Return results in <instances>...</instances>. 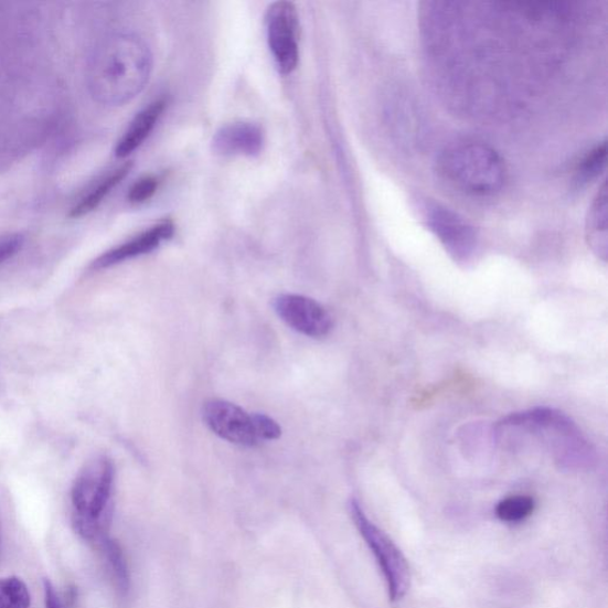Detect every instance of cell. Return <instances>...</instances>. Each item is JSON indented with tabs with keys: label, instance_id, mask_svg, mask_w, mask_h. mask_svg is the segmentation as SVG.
Instances as JSON below:
<instances>
[{
	"label": "cell",
	"instance_id": "cell-19",
	"mask_svg": "<svg viewBox=\"0 0 608 608\" xmlns=\"http://www.w3.org/2000/svg\"><path fill=\"white\" fill-rule=\"evenodd\" d=\"M160 180L159 178L147 175L142 179L136 181L128 194V199L131 204H145L150 200L156 192L159 190Z\"/></svg>",
	"mask_w": 608,
	"mask_h": 608
},
{
	"label": "cell",
	"instance_id": "cell-1",
	"mask_svg": "<svg viewBox=\"0 0 608 608\" xmlns=\"http://www.w3.org/2000/svg\"><path fill=\"white\" fill-rule=\"evenodd\" d=\"M438 171L451 189L477 198L494 195L505 182L501 156L480 143H461L446 149L438 161Z\"/></svg>",
	"mask_w": 608,
	"mask_h": 608
},
{
	"label": "cell",
	"instance_id": "cell-9",
	"mask_svg": "<svg viewBox=\"0 0 608 608\" xmlns=\"http://www.w3.org/2000/svg\"><path fill=\"white\" fill-rule=\"evenodd\" d=\"M277 316L292 330L310 338H323L333 329V318L320 303L301 295H279L274 302Z\"/></svg>",
	"mask_w": 608,
	"mask_h": 608
},
{
	"label": "cell",
	"instance_id": "cell-5",
	"mask_svg": "<svg viewBox=\"0 0 608 608\" xmlns=\"http://www.w3.org/2000/svg\"><path fill=\"white\" fill-rule=\"evenodd\" d=\"M349 509L358 532L364 538L383 573L390 599L401 600L410 587V569L407 559L393 540L367 519L355 499H351Z\"/></svg>",
	"mask_w": 608,
	"mask_h": 608
},
{
	"label": "cell",
	"instance_id": "cell-12",
	"mask_svg": "<svg viewBox=\"0 0 608 608\" xmlns=\"http://www.w3.org/2000/svg\"><path fill=\"white\" fill-rule=\"evenodd\" d=\"M166 107L167 102L159 99L151 103L135 117L129 129L122 135L116 147L115 153L118 159L128 158V156L146 142L154 125L158 124L164 113Z\"/></svg>",
	"mask_w": 608,
	"mask_h": 608
},
{
	"label": "cell",
	"instance_id": "cell-3",
	"mask_svg": "<svg viewBox=\"0 0 608 608\" xmlns=\"http://www.w3.org/2000/svg\"><path fill=\"white\" fill-rule=\"evenodd\" d=\"M499 428H522L547 435L553 440L556 456L564 462L588 461L591 457L589 445L573 420L555 409L535 408L512 414L499 423Z\"/></svg>",
	"mask_w": 608,
	"mask_h": 608
},
{
	"label": "cell",
	"instance_id": "cell-11",
	"mask_svg": "<svg viewBox=\"0 0 608 608\" xmlns=\"http://www.w3.org/2000/svg\"><path fill=\"white\" fill-rule=\"evenodd\" d=\"M265 143V135L254 122H232L225 125L213 137V150L222 156H258Z\"/></svg>",
	"mask_w": 608,
	"mask_h": 608
},
{
	"label": "cell",
	"instance_id": "cell-21",
	"mask_svg": "<svg viewBox=\"0 0 608 608\" xmlns=\"http://www.w3.org/2000/svg\"><path fill=\"white\" fill-rule=\"evenodd\" d=\"M24 243V239L20 235H12L4 238H0V264L12 258L20 252Z\"/></svg>",
	"mask_w": 608,
	"mask_h": 608
},
{
	"label": "cell",
	"instance_id": "cell-15",
	"mask_svg": "<svg viewBox=\"0 0 608 608\" xmlns=\"http://www.w3.org/2000/svg\"><path fill=\"white\" fill-rule=\"evenodd\" d=\"M535 501L529 495H512L503 499L495 508L497 518L506 523H518L532 516Z\"/></svg>",
	"mask_w": 608,
	"mask_h": 608
},
{
	"label": "cell",
	"instance_id": "cell-2",
	"mask_svg": "<svg viewBox=\"0 0 608 608\" xmlns=\"http://www.w3.org/2000/svg\"><path fill=\"white\" fill-rule=\"evenodd\" d=\"M115 467L110 459L97 457L77 474L72 489L73 523L85 538L102 542L113 514Z\"/></svg>",
	"mask_w": 608,
	"mask_h": 608
},
{
	"label": "cell",
	"instance_id": "cell-20",
	"mask_svg": "<svg viewBox=\"0 0 608 608\" xmlns=\"http://www.w3.org/2000/svg\"><path fill=\"white\" fill-rule=\"evenodd\" d=\"M256 431L260 441L277 440L282 429L275 419L264 414H253Z\"/></svg>",
	"mask_w": 608,
	"mask_h": 608
},
{
	"label": "cell",
	"instance_id": "cell-13",
	"mask_svg": "<svg viewBox=\"0 0 608 608\" xmlns=\"http://www.w3.org/2000/svg\"><path fill=\"white\" fill-rule=\"evenodd\" d=\"M132 169V162H127L113 170L110 174H107L97 184L81 199L70 212V217L73 220H79V217L89 214L97 210L105 198L110 194L116 186L130 174Z\"/></svg>",
	"mask_w": 608,
	"mask_h": 608
},
{
	"label": "cell",
	"instance_id": "cell-4",
	"mask_svg": "<svg viewBox=\"0 0 608 608\" xmlns=\"http://www.w3.org/2000/svg\"><path fill=\"white\" fill-rule=\"evenodd\" d=\"M152 70L148 46L135 38H121L108 54L105 83L108 97L127 100L142 90Z\"/></svg>",
	"mask_w": 608,
	"mask_h": 608
},
{
	"label": "cell",
	"instance_id": "cell-18",
	"mask_svg": "<svg viewBox=\"0 0 608 608\" xmlns=\"http://www.w3.org/2000/svg\"><path fill=\"white\" fill-rule=\"evenodd\" d=\"M607 146L604 142L591 150L579 167V180L588 182L596 179L605 168Z\"/></svg>",
	"mask_w": 608,
	"mask_h": 608
},
{
	"label": "cell",
	"instance_id": "cell-8",
	"mask_svg": "<svg viewBox=\"0 0 608 608\" xmlns=\"http://www.w3.org/2000/svg\"><path fill=\"white\" fill-rule=\"evenodd\" d=\"M202 416L207 427L222 439L244 446L255 447L260 444L254 416L238 405L223 399H211L204 405Z\"/></svg>",
	"mask_w": 608,
	"mask_h": 608
},
{
	"label": "cell",
	"instance_id": "cell-16",
	"mask_svg": "<svg viewBox=\"0 0 608 608\" xmlns=\"http://www.w3.org/2000/svg\"><path fill=\"white\" fill-rule=\"evenodd\" d=\"M26 585L15 576L0 579V608H30Z\"/></svg>",
	"mask_w": 608,
	"mask_h": 608
},
{
	"label": "cell",
	"instance_id": "cell-22",
	"mask_svg": "<svg viewBox=\"0 0 608 608\" xmlns=\"http://www.w3.org/2000/svg\"><path fill=\"white\" fill-rule=\"evenodd\" d=\"M45 608H65L62 605L58 596L56 595L55 588L50 582H45Z\"/></svg>",
	"mask_w": 608,
	"mask_h": 608
},
{
	"label": "cell",
	"instance_id": "cell-6",
	"mask_svg": "<svg viewBox=\"0 0 608 608\" xmlns=\"http://www.w3.org/2000/svg\"><path fill=\"white\" fill-rule=\"evenodd\" d=\"M420 221L440 241L447 253L458 263L472 259L478 247L476 228L461 215L429 199L416 201Z\"/></svg>",
	"mask_w": 608,
	"mask_h": 608
},
{
	"label": "cell",
	"instance_id": "cell-14",
	"mask_svg": "<svg viewBox=\"0 0 608 608\" xmlns=\"http://www.w3.org/2000/svg\"><path fill=\"white\" fill-rule=\"evenodd\" d=\"M588 246L600 259L607 260V189L602 184L591 205L586 223Z\"/></svg>",
	"mask_w": 608,
	"mask_h": 608
},
{
	"label": "cell",
	"instance_id": "cell-10",
	"mask_svg": "<svg viewBox=\"0 0 608 608\" xmlns=\"http://www.w3.org/2000/svg\"><path fill=\"white\" fill-rule=\"evenodd\" d=\"M175 231L174 223L171 221H162L153 225L139 236L124 243L102 255L95 263L92 264L93 269L110 268L113 265L121 262L147 255L158 248L163 242L173 237Z\"/></svg>",
	"mask_w": 608,
	"mask_h": 608
},
{
	"label": "cell",
	"instance_id": "cell-7",
	"mask_svg": "<svg viewBox=\"0 0 608 608\" xmlns=\"http://www.w3.org/2000/svg\"><path fill=\"white\" fill-rule=\"evenodd\" d=\"M267 31L278 71L285 75L292 73L300 58V21L296 7L290 2L274 3L267 13Z\"/></svg>",
	"mask_w": 608,
	"mask_h": 608
},
{
	"label": "cell",
	"instance_id": "cell-17",
	"mask_svg": "<svg viewBox=\"0 0 608 608\" xmlns=\"http://www.w3.org/2000/svg\"><path fill=\"white\" fill-rule=\"evenodd\" d=\"M102 543H103L105 553L107 555V558L108 561H110V564L113 566V569L119 586L124 590L128 589V586H129L128 566H127V563H125V558L119 545L115 541L108 540V538H105Z\"/></svg>",
	"mask_w": 608,
	"mask_h": 608
}]
</instances>
